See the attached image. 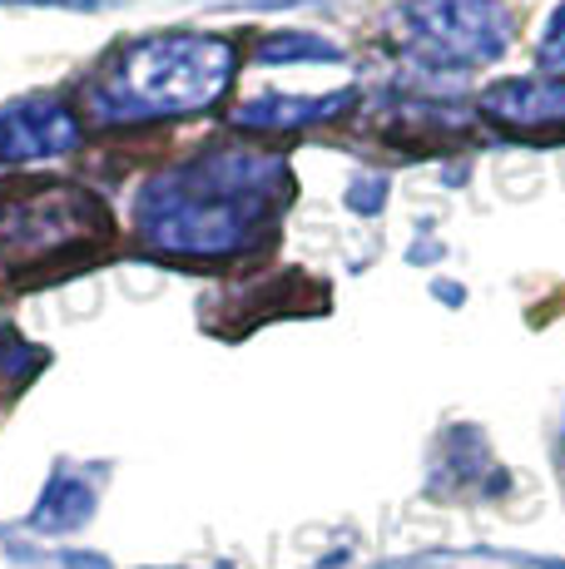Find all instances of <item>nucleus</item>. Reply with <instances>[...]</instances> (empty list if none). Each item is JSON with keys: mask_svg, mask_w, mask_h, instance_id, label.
Masks as SVG:
<instances>
[{"mask_svg": "<svg viewBox=\"0 0 565 569\" xmlns=\"http://www.w3.org/2000/svg\"><path fill=\"white\" fill-rule=\"evenodd\" d=\"M393 30L417 64L466 74L506 54L511 10L502 0H407L393 16Z\"/></svg>", "mask_w": 565, "mask_h": 569, "instance_id": "nucleus-1", "label": "nucleus"}, {"mask_svg": "<svg viewBox=\"0 0 565 569\" xmlns=\"http://www.w3.org/2000/svg\"><path fill=\"white\" fill-rule=\"evenodd\" d=\"M482 109L486 119L506 129H565V80L561 74H541V80H506V84H492L482 94Z\"/></svg>", "mask_w": 565, "mask_h": 569, "instance_id": "nucleus-2", "label": "nucleus"}, {"mask_svg": "<svg viewBox=\"0 0 565 569\" xmlns=\"http://www.w3.org/2000/svg\"><path fill=\"white\" fill-rule=\"evenodd\" d=\"M536 54H541V70H565V0L551 10L546 30H541Z\"/></svg>", "mask_w": 565, "mask_h": 569, "instance_id": "nucleus-3", "label": "nucleus"}]
</instances>
